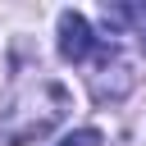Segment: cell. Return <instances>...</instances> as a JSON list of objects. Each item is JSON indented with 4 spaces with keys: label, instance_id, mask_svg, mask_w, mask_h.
<instances>
[{
    "label": "cell",
    "instance_id": "6da1fadb",
    "mask_svg": "<svg viewBox=\"0 0 146 146\" xmlns=\"http://www.w3.org/2000/svg\"><path fill=\"white\" fill-rule=\"evenodd\" d=\"M91 50H100L96 36H91V23H87L78 9H64V14H59V55H64L68 64H82Z\"/></svg>",
    "mask_w": 146,
    "mask_h": 146
},
{
    "label": "cell",
    "instance_id": "7a4b0ae2",
    "mask_svg": "<svg viewBox=\"0 0 146 146\" xmlns=\"http://www.w3.org/2000/svg\"><path fill=\"white\" fill-rule=\"evenodd\" d=\"M59 146H100V132H96V128H78V132H68Z\"/></svg>",
    "mask_w": 146,
    "mask_h": 146
}]
</instances>
